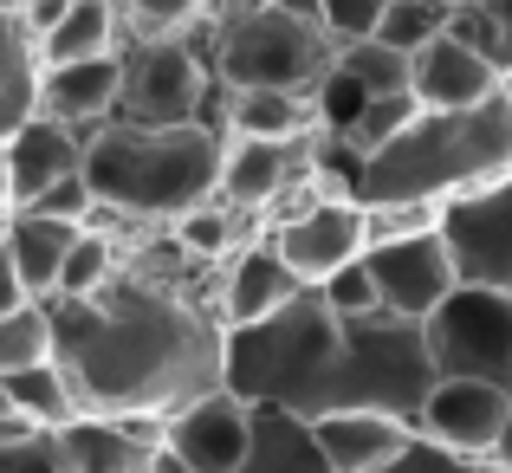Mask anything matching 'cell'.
Returning a JSON list of instances; mask_svg holds the SVG:
<instances>
[{"mask_svg": "<svg viewBox=\"0 0 512 473\" xmlns=\"http://www.w3.org/2000/svg\"><path fill=\"white\" fill-rule=\"evenodd\" d=\"M214 279L169 240V227L137 234L124 273L91 305H46L52 363L72 376L85 415H156L169 422L195 396L221 389V318Z\"/></svg>", "mask_w": 512, "mask_h": 473, "instance_id": "6da1fadb", "label": "cell"}, {"mask_svg": "<svg viewBox=\"0 0 512 473\" xmlns=\"http://www.w3.org/2000/svg\"><path fill=\"white\" fill-rule=\"evenodd\" d=\"M512 182V104L493 98L480 111H415L383 150L363 162V208L428 201L448 208L461 195Z\"/></svg>", "mask_w": 512, "mask_h": 473, "instance_id": "7a4b0ae2", "label": "cell"}, {"mask_svg": "<svg viewBox=\"0 0 512 473\" xmlns=\"http://www.w3.org/2000/svg\"><path fill=\"white\" fill-rule=\"evenodd\" d=\"M221 150L227 137L208 124H104L98 137H85V182L104 214H117L137 234H156V227H175L182 214L221 195Z\"/></svg>", "mask_w": 512, "mask_h": 473, "instance_id": "3957f363", "label": "cell"}, {"mask_svg": "<svg viewBox=\"0 0 512 473\" xmlns=\"http://www.w3.org/2000/svg\"><path fill=\"white\" fill-rule=\"evenodd\" d=\"M344 324L325 305V292H299L286 312L240 324L221 344V389L247 409H286V415H331V376H338Z\"/></svg>", "mask_w": 512, "mask_h": 473, "instance_id": "277c9868", "label": "cell"}, {"mask_svg": "<svg viewBox=\"0 0 512 473\" xmlns=\"http://www.w3.org/2000/svg\"><path fill=\"white\" fill-rule=\"evenodd\" d=\"M441 383L435 357H428V331L402 318H363L344 324V350H338V376H331V415H389L409 422L422 415L428 389ZM325 422V415H318Z\"/></svg>", "mask_w": 512, "mask_h": 473, "instance_id": "5b68a950", "label": "cell"}, {"mask_svg": "<svg viewBox=\"0 0 512 473\" xmlns=\"http://www.w3.org/2000/svg\"><path fill=\"white\" fill-rule=\"evenodd\" d=\"M201 46H208L221 91H299V98H312V85L338 59L325 26L299 20L286 7H253L240 20H221L201 33Z\"/></svg>", "mask_w": 512, "mask_h": 473, "instance_id": "8992f818", "label": "cell"}, {"mask_svg": "<svg viewBox=\"0 0 512 473\" xmlns=\"http://www.w3.org/2000/svg\"><path fill=\"white\" fill-rule=\"evenodd\" d=\"M117 124H137V130L208 124V130H221V85H214L201 33L195 39H137V46H124Z\"/></svg>", "mask_w": 512, "mask_h": 473, "instance_id": "52a82bcc", "label": "cell"}, {"mask_svg": "<svg viewBox=\"0 0 512 473\" xmlns=\"http://www.w3.org/2000/svg\"><path fill=\"white\" fill-rule=\"evenodd\" d=\"M428 331V357L441 376H467V383H493L512 396V292H474L454 286Z\"/></svg>", "mask_w": 512, "mask_h": 473, "instance_id": "ba28073f", "label": "cell"}, {"mask_svg": "<svg viewBox=\"0 0 512 473\" xmlns=\"http://www.w3.org/2000/svg\"><path fill=\"white\" fill-rule=\"evenodd\" d=\"M441 247H448L461 286L512 292V182L448 201L441 208Z\"/></svg>", "mask_w": 512, "mask_h": 473, "instance_id": "9c48e42d", "label": "cell"}, {"mask_svg": "<svg viewBox=\"0 0 512 473\" xmlns=\"http://www.w3.org/2000/svg\"><path fill=\"white\" fill-rule=\"evenodd\" d=\"M363 266H370V279H376V305H383V318H402V324H428L441 305L454 299V286H461L448 247H441V234L370 247Z\"/></svg>", "mask_w": 512, "mask_h": 473, "instance_id": "30bf717a", "label": "cell"}, {"mask_svg": "<svg viewBox=\"0 0 512 473\" xmlns=\"http://www.w3.org/2000/svg\"><path fill=\"white\" fill-rule=\"evenodd\" d=\"M266 240H273L279 260L299 273V286H312V292L370 253V240H363V208L357 201H325V195H318L312 208H299L292 221H279Z\"/></svg>", "mask_w": 512, "mask_h": 473, "instance_id": "8fae6325", "label": "cell"}, {"mask_svg": "<svg viewBox=\"0 0 512 473\" xmlns=\"http://www.w3.org/2000/svg\"><path fill=\"white\" fill-rule=\"evenodd\" d=\"M506 409L512 396L493 383H467V376H441L435 389H428L422 415H415V435L435 441V448L461 454V461H493V448H500L506 435Z\"/></svg>", "mask_w": 512, "mask_h": 473, "instance_id": "7c38bea8", "label": "cell"}, {"mask_svg": "<svg viewBox=\"0 0 512 473\" xmlns=\"http://www.w3.org/2000/svg\"><path fill=\"white\" fill-rule=\"evenodd\" d=\"M299 182H312V137L305 143H240V137H227V150H221V195L214 201H227V208L260 214L266 221Z\"/></svg>", "mask_w": 512, "mask_h": 473, "instance_id": "4fadbf2b", "label": "cell"}, {"mask_svg": "<svg viewBox=\"0 0 512 473\" xmlns=\"http://www.w3.org/2000/svg\"><path fill=\"white\" fill-rule=\"evenodd\" d=\"M247 428H253L247 402L227 396V389H208V396H195L188 409L169 415L163 448L182 454L195 473H240V461H247Z\"/></svg>", "mask_w": 512, "mask_h": 473, "instance_id": "5bb4252c", "label": "cell"}, {"mask_svg": "<svg viewBox=\"0 0 512 473\" xmlns=\"http://www.w3.org/2000/svg\"><path fill=\"white\" fill-rule=\"evenodd\" d=\"M299 292H312V286H299V273L279 260L273 240H253L214 279V318H221V331H240V324H260V318L286 312Z\"/></svg>", "mask_w": 512, "mask_h": 473, "instance_id": "9a60e30c", "label": "cell"}, {"mask_svg": "<svg viewBox=\"0 0 512 473\" xmlns=\"http://www.w3.org/2000/svg\"><path fill=\"white\" fill-rule=\"evenodd\" d=\"M117 91H124V52L117 59H85V65H46L39 78V117L98 137L104 124H117Z\"/></svg>", "mask_w": 512, "mask_h": 473, "instance_id": "2e32d148", "label": "cell"}, {"mask_svg": "<svg viewBox=\"0 0 512 473\" xmlns=\"http://www.w3.org/2000/svg\"><path fill=\"white\" fill-rule=\"evenodd\" d=\"M409 98L422 111H480V104L500 98V72L480 52H467L461 39L441 33L428 52L409 59Z\"/></svg>", "mask_w": 512, "mask_h": 473, "instance_id": "e0dca14e", "label": "cell"}, {"mask_svg": "<svg viewBox=\"0 0 512 473\" xmlns=\"http://www.w3.org/2000/svg\"><path fill=\"white\" fill-rule=\"evenodd\" d=\"M0 150H7V175H13V214L33 208V201H46L59 182L85 175V137L65 130V124H52V117H33V124L13 130Z\"/></svg>", "mask_w": 512, "mask_h": 473, "instance_id": "ac0fdd59", "label": "cell"}, {"mask_svg": "<svg viewBox=\"0 0 512 473\" xmlns=\"http://www.w3.org/2000/svg\"><path fill=\"white\" fill-rule=\"evenodd\" d=\"M59 473H150V441L130 422H111V415H78L59 435H46Z\"/></svg>", "mask_w": 512, "mask_h": 473, "instance_id": "d6986e66", "label": "cell"}, {"mask_svg": "<svg viewBox=\"0 0 512 473\" xmlns=\"http://www.w3.org/2000/svg\"><path fill=\"white\" fill-rule=\"evenodd\" d=\"M78 234H85V227L52 221V214H13V221L0 227V253L13 260V273H20V286H26L33 305H52L59 273H65V253H72Z\"/></svg>", "mask_w": 512, "mask_h": 473, "instance_id": "ffe728a7", "label": "cell"}, {"mask_svg": "<svg viewBox=\"0 0 512 473\" xmlns=\"http://www.w3.org/2000/svg\"><path fill=\"white\" fill-rule=\"evenodd\" d=\"M318 428V448H325L331 473H383L389 461H396L402 448L415 441L409 422H389V415H325Z\"/></svg>", "mask_w": 512, "mask_h": 473, "instance_id": "44dd1931", "label": "cell"}, {"mask_svg": "<svg viewBox=\"0 0 512 473\" xmlns=\"http://www.w3.org/2000/svg\"><path fill=\"white\" fill-rule=\"evenodd\" d=\"M221 137L305 143V137H318L312 98H299V91H221Z\"/></svg>", "mask_w": 512, "mask_h": 473, "instance_id": "7402d4cb", "label": "cell"}, {"mask_svg": "<svg viewBox=\"0 0 512 473\" xmlns=\"http://www.w3.org/2000/svg\"><path fill=\"white\" fill-rule=\"evenodd\" d=\"M39 78H46L39 33L20 13H0V143L39 117Z\"/></svg>", "mask_w": 512, "mask_h": 473, "instance_id": "603a6c76", "label": "cell"}, {"mask_svg": "<svg viewBox=\"0 0 512 473\" xmlns=\"http://www.w3.org/2000/svg\"><path fill=\"white\" fill-rule=\"evenodd\" d=\"M240 473H331L325 448H318V428L305 415H286V409H253V428H247V461Z\"/></svg>", "mask_w": 512, "mask_h": 473, "instance_id": "cb8c5ba5", "label": "cell"}, {"mask_svg": "<svg viewBox=\"0 0 512 473\" xmlns=\"http://www.w3.org/2000/svg\"><path fill=\"white\" fill-rule=\"evenodd\" d=\"M46 65H85V59H117L124 52V20H117V0H72L65 20L39 39Z\"/></svg>", "mask_w": 512, "mask_h": 473, "instance_id": "d4e9b609", "label": "cell"}, {"mask_svg": "<svg viewBox=\"0 0 512 473\" xmlns=\"http://www.w3.org/2000/svg\"><path fill=\"white\" fill-rule=\"evenodd\" d=\"M7 402H13V415H20L33 435H59L65 422H78V415H85L72 376H65L52 357L33 363V370H20V376H7Z\"/></svg>", "mask_w": 512, "mask_h": 473, "instance_id": "484cf974", "label": "cell"}, {"mask_svg": "<svg viewBox=\"0 0 512 473\" xmlns=\"http://www.w3.org/2000/svg\"><path fill=\"white\" fill-rule=\"evenodd\" d=\"M448 39H461L467 52H480L506 78L512 72V0H454Z\"/></svg>", "mask_w": 512, "mask_h": 473, "instance_id": "4316f807", "label": "cell"}, {"mask_svg": "<svg viewBox=\"0 0 512 473\" xmlns=\"http://www.w3.org/2000/svg\"><path fill=\"white\" fill-rule=\"evenodd\" d=\"M124 46L137 39H195L208 26V0H117Z\"/></svg>", "mask_w": 512, "mask_h": 473, "instance_id": "83f0119b", "label": "cell"}, {"mask_svg": "<svg viewBox=\"0 0 512 473\" xmlns=\"http://www.w3.org/2000/svg\"><path fill=\"white\" fill-rule=\"evenodd\" d=\"M448 13H454V0H389L383 26H376V46L415 59V52H428L441 33H448Z\"/></svg>", "mask_w": 512, "mask_h": 473, "instance_id": "f1b7e54d", "label": "cell"}, {"mask_svg": "<svg viewBox=\"0 0 512 473\" xmlns=\"http://www.w3.org/2000/svg\"><path fill=\"white\" fill-rule=\"evenodd\" d=\"M338 65L344 78H357L370 98H409V59L389 46H376V39H363V46H338Z\"/></svg>", "mask_w": 512, "mask_h": 473, "instance_id": "f546056e", "label": "cell"}, {"mask_svg": "<svg viewBox=\"0 0 512 473\" xmlns=\"http://www.w3.org/2000/svg\"><path fill=\"white\" fill-rule=\"evenodd\" d=\"M52 357V318L46 305H26V312H7L0 318V383L20 370H33V363Z\"/></svg>", "mask_w": 512, "mask_h": 473, "instance_id": "4dcf8cb0", "label": "cell"}, {"mask_svg": "<svg viewBox=\"0 0 512 473\" xmlns=\"http://www.w3.org/2000/svg\"><path fill=\"white\" fill-rule=\"evenodd\" d=\"M422 234H441V208H428V201L363 208V240H370V247H389V240H422Z\"/></svg>", "mask_w": 512, "mask_h": 473, "instance_id": "1f68e13d", "label": "cell"}, {"mask_svg": "<svg viewBox=\"0 0 512 473\" xmlns=\"http://www.w3.org/2000/svg\"><path fill=\"white\" fill-rule=\"evenodd\" d=\"M383 13H389V0H318V26H325L331 46H363V39H376Z\"/></svg>", "mask_w": 512, "mask_h": 473, "instance_id": "d6a6232c", "label": "cell"}, {"mask_svg": "<svg viewBox=\"0 0 512 473\" xmlns=\"http://www.w3.org/2000/svg\"><path fill=\"white\" fill-rule=\"evenodd\" d=\"M325 305L338 312V324H363V318H383V305H376V279H370V266H344L338 279H325Z\"/></svg>", "mask_w": 512, "mask_h": 473, "instance_id": "836d02e7", "label": "cell"}, {"mask_svg": "<svg viewBox=\"0 0 512 473\" xmlns=\"http://www.w3.org/2000/svg\"><path fill=\"white\" fill-rule=\"evenodd\" d=\"M383 473H493V467H480V461H461V454H448V448H435V441H422L415 435L409 448L396 454Z\"/></svg>", "mask_w": 512, "mask_h": 473, "instance_id": "e575fe53", "label": "cell"}, {"mask_svg": "<svg viewBox=\"0 0 512 473\" xmlns=\"http://www.w3.org/2000/svg\"><path fill=\"white\" fill-rule=\"evenodd\" d=\"M0 473H59L46 435H26V441H0Z\"/></svg>", "mask_w": 512, "mask_h": 473, "instance_id": "d590c367", "label": "cell"}, {"mask_svg": "<svg viewBox=\"0 0 512 473\" xmlns=\"http://www.w3.org/2000/svg\"><path fill=\"white\" fill-rule=\"evenodd\" d=\"M26 305H33V299H26V286H20V273H13V260L0 253V318H7V312H26Z\"/></svg>", "mask_w": 512, "mask_h": 473, "instance_id": "8d00e7d4", "label": "cell"}, {"mask_svg": "<svg viewBox=\"0 0 512 473\" xmlns=\"http://www.w3.org/2000/svg\"><path fill=\"white\" fill-rule=\"evenodd\" d=\"M493 473H512V409H506V435H500V448H493Z\"/></svg>", "mask_w": 512, "mask_h": 473, "instance_id": "74e56055", "label": "cell"}, {"mask_svg": "<svg viewBox=\"0 0 512 473\" xmlns=\"http://www.w3.org/2000/svg\"><path fill=\"white\" fill-rule=\"evenodd\" d=\"M13 221V175H7V150H0V227Z\"/></svg>", "mask_w": 512, "mask_h": 473, "instance_id": "f35d334b", "label": "cell"}, {"mask_svg": "<svg viewBox=\"0 0 512 473\" xmlns=\"http://www.w3.org/2000/svg\"><path fill=\"white\" fill-rule=\"evenodd\" d=\"M150 473H195V467H188V461H182V454H169V448H156V454H150Z\"/></svg>", "mask_w": 512, "mask_h": 473, "instance_id": "ab89813d", "label": "cell"}, {"mask_svg": "<svg viewBox=\"0 0 512 473\" xmlns=\"http://www.w3.org/2000/svg\"><path fill=\"white\" fill-rule=\"evenodd\" d=\"M26 7H39V0H0V13H26Z\"/></svg>", "mask_w": 512, "mask_h": 473, "instance_id": "60d3db41", "label": "cell"}, {"mask_svg": "<svg viewBox=\"0 0 512 473\" xmlns=\"http://www.w3.org/2000/svg\"><path fill=\"white\" fill-rule=\"evenodd\" d=\"M500 98H506V104H512V72H506V78H500Z\"/></svg>", "mask_w": 512, "mask_h": 473, "instance_id": "b9f144b4", "label": "cell"}]
</instances>
